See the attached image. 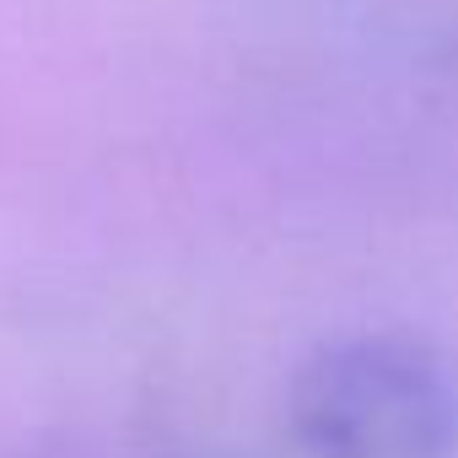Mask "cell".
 I'll return each mask as SVG.
<instances>
[{
	"label": "cell",
	"instance_id": "1",
	"mask_svg": "<svg viewBox=\"0 0 458 458\" xmlns=\"http://www.w3.org/2000/svg\"><path fill=\"white\" fill-rule=\"evenodd\" d=\"M308 420L329 458H420L447 442L453 399L420 361L356 351L318 377Z\"/></svg>",
	"mask_w": 458,
	"mask_h": 458
}]
</instances>
